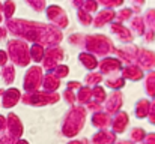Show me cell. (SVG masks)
Instances as JSON below:
<instances>
[{
    "label": "cell",
    "instance_id": "cell-2",
    "mask_svg": "<svg viewBox=\"0 0 155 144\" xmlns=\"http://www.w3.org/2000/svg\"><path fill=\"white\" fill-rule=\"evenodd\" d=\"M3 33H5V32H2V30H0V36H2V35H3Z\"/></svg>",
    "mask_w": 155,
    "mask_h": 144
},
{
    "label": "cell",
    "instance_id": "cell-1",
    "mask_svg": "<svg viewBox=\"0 0 155 144\" xmlns=\"http://www.w3.org/2000/svg\"><path fill=\"white\" fill-rule=\"evenodd\" d=\"M5 62H6V57H5V54L0 51V65H3Z\"/></svg>",
    "mask_w": 155,
    "mask_h": 144
}]
</instances>
